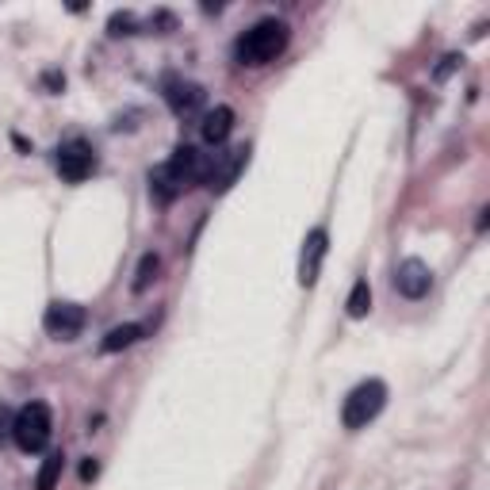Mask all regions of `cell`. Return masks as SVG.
Segmentation results:
<instances>
[{
  "instance_id": "9",
  "label": "cell",
  "mask_w": 490,
  "mask_h": 490,
  "mask_svg": "<svg viewBox=\"0 0 490 490\" xmlns=\"http://www.w3.org/2000/svg\"><path fill=\"white\" fill-rule=\"evenodd\" d=\"M325 249H330V234H325L322 226L306 234V242H303V257H299V284H303V287H311V284L318 280V268H322Z\"/></svg>"
},
{
  "instance_id": "5",
  "label": "cell",
  "mask_w": 490,
  "mask_h": 490,
  "mask_svg": "<svg viewBox=\"0 0 490 490\" xmlns=\"http://www.w3.org/2000/svg\"><path fill=\"white\" fill-rule=\"evenodd\" d=\"M96 169V154L93 146H88L85 138H69L65 146L58 150V173L69 180V185H81V180H88Z\"/></svg>"
},
{
  "instance_id": "14",
  "label": "cell",
  "mask_w": 490,
  "mask_h": 490,
  "mask_svg": "<svg viewBox=\"0 0 490 490\" xmlns=\"http://www.w3.org/2000/svg\"><path fill=\"white\" fill-rule=\"evenodd\" d=\"M157 272H161V257H157V253H146V257L138 261V272H135V284H131V292H135V295L150 292V284L157 280Z\"/></svg>"
},
{
  "instance_id": "11",
  "label": "cell",
  "mask_w": 490,
  "mask_h": 490,
  "mask_svg": "<svg viewBox=\"0 0 490 490\" xmlns=\"http://www.w3.org/2000/svg\"><path fill=\"white\" fill-rule=\"evenodd\" d=\"M230 131H234V107H226V104H219L215 112H207L204 126H199V135H204L207 146H223V142L230 138Z\"/></svg>"
},
{
  "instance_id": "8",
  "label": "cell",
  "mask_w": 490,
  "mask_h": 490,
  "mask_svg": "<svg viewBox=\"0 0 490 490\" xmlns=\"http://www.w3.org/2000/svg\"><path fill=\"white\" fill-rule=\"evenodd\" d=\"M429 287H433V272L425 261H417V257H406L403 265L395 268V292L398 295H406V299H422L429 295Z\"/></svg>"
},
{
  "instance_id": "2",
  "label": "cell",
  "mask_w": 490,
  "mask_h": 490,
  "mask_svg": "<svg viewBox=\"0 0 490 490\" xmlns=\"http://www.w3.org/2000/svg\"><path fill=\"white\" fill-rule=\"evenodd\" d=\"M384 403H387V387L379 384V379H365V384H356L349 391V398H345V406H341L345 429H365L372 417H379Z\"/></svg>"
},
{
  "instance_id": "18",
  "label": "cell",
  "mask_w": 490,
  "mask_h": 490,
  "mask_svg": "<svg viewBox=\"0 0 490 490\" xmlns=\"http://www.w3.org/2000/svg\"><path fill=\"white\" fill-rule=\"evenodd\" d=\"M96 471H100V464L96 460H85V467H81V479L88 483V479H96Z\"/></svg>"
},
{
  "instance_id": "4",
  "label": "cell",
  "mask_w": 490,
  "mask_h": 490,
  "mask_svg": "<svg viewBox=\"0 0 490 490\" xmlns=\"http://www.w3.org/2000/svg\"><path fill=\"white\" fill-rule=\"evenodd\" d=\"M245 161H249V146H238V150H226V154L207 157L204 185H207L211 192H226L234 180H238V173L245 169Z\"/></svg>"
},
{
  "instance_id": "3",
  "label": "cell",
  "mask_w": 490,
  "mask_h": 490,
  "mask_svg": "<svg viewBox=\"0 0 490 490\" xmlns=\"http://www.w3.org/2000/svg\"><path fill=\"white\" fill-rule=\"evenodd\" d=\"M50 406L46 403H27L12 422V441L20 452H43L50 445Z\"/></svg>"
},
{
  "instance_id": "1",
  "label": "cell",
  "mask_w": 490,
  "mask_h": 490,
  "mask_svg": "<svg viewBox=\"0 0 490 490\" xmlns=\"http://www.w3.org/2000/svg\"><path fill=\"white\" fill-rule=\"evenodd\" d=\"M287 39H292V31H287L284 20H261L234 43V54H238L242 65H268L284 54Z\"/></svg>"
},
{
  "instance_id": "12",
  "label": "cell",
  "mask_w": 490,
  "mask_h": 490,
  "mask_svg": "<svg viewBox=\"0 0 490 490\" xmlns=\"http://www.w3.org/2000/svg\"><path fill=\"white\" fill-rule=\"evenodd\" d=\"M142 337V325L126 322V325H115V330H107V337L100 341V353H119V349H131V345Z\"/></svg>"
},
{
  "instance_id": "10",
  "label": "cell",
  "mask_w": 490,
  "mask_h": 490,
  "mask_svg": "<svg viewBox=\"0 0 490 490\" xmlns=\"http://www.w3.org/2000/svg\"><path fill=\"white\" fill-rule=\"evenodd\" d=\"M165 104L176 115H192L195 107L204 104V88H199L195 81H185V77H169L165 81Z\"/></svg>"
},
{
  "instance_id": "15",
  "label": "cell",
  "mask_w": 490,
  "mask_h": 490,
  "mask_svg": "<svg viewBox=\"0 0 490 490\" xmlns=\"http://www.w3.org/2000/svg\"><path fill=\"white\" fill-rule=\"evenodd\" d=\"M345 311H349V318H365L372 311V287H368V280H356L353 284L349 299H345Z\"/></svg>"
},
{
  "instance_id": "16",
  "label": "cell",
  "mask_w": 490,
  "mask_h": 490,
  "mask_svg": "<svg viewBox=\"0 0 490 490\" xmlns=\"http://www.w3.org/2000/svg\"><path fill=\"white\" fill-rule=\"evenodd\" d=\"M12 422H15V417L8 414V406H0V441L12 437Z\"/></svg>"
},
{
  "instance_id": "17",
  "label": "cell",
  "mask_w": 490,
  "mask_h": 490,
  "mask_svg": "<svg viewBox=\"0 0 490 490\" xmlns=\"http://www.w3.org/2000/svg\"><path fill=\"white\" fill-rule=\"evenodd\" d=\"M135 20H131V15H112V31L115 35H126V27H131Z\"/></svg>"
},
{
  "instance_id": "7",
  "label": "cell",
  "mask_w": 490,
  "mask_h": 490,
  "mask_svg": "<svg viewBox=\"0 0 490 490\" xmlns=\"http://www.w3.org/2000/svg\"><path fill=\"white\" fill-rule=\"evenodd\" d=\"M165 169H169V176L176 180L180 188H192V185H199V180H204V173H207V157L199 154L195 146H176L173 157L165 161Z\"/></svg>"
},
{
  "instance_id": "13",
  "label": "cell",
  "mask_w": 490,
  "mask_h": 490,
  "mask_svg": "<svg viewBox=\"0 0 490 490\" xmlns=\"http://www.w3.org/2000/svg\"><path fill=\"white\" fill-rule=\"evenodd\" d=\"M62 471H65V456H62V452H50V456L43 460V467H39L35 490H54V486H58V479H62Z\"/></svg>"
},
{
  "instance_id": "6",
  "label": "cell",
  "mask_w": 490,
  "mask_h": 490,
  "mask_svg": "<svg viewBox=\"0 0 490 490\" xmlns=\"http://www.w3.org/2000/svg\"><path fill=\"white\" fill-rule=\"evenodd\" d=\"M85 322H88V315H85V306H77V303H50L46 315H43L46 334L62 337V341L77 337V334L85 330Z\"/></svg>"
}]
</instances>
